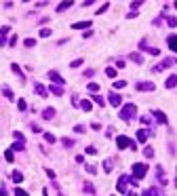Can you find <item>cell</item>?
<instances>
[{"instance_id": "6da1fadb", "label": "cell", "mask_w": 177, "mask_h": 196, "mask_svg": "<svg viewBox=\"0 0 177 196\" xmlns=\"http://www.w3.org/2000/svg\"><path fill=\"white\" fill-rule=\"evenodd\" d=\"M135 116H137V108H135L133 104L122 105V110H120V118H122V120H127V122H129V120H133Z\"/></svg>"}, {"instance_id": "7a4b0ae2", "label": "cell", "mask_w": 177, "mask_h": 196, "mask_svg": "<svg viewBox=\"0 0 177 196\" xmlns=\"http://www.w3.org/2000/svg\"><path fill=\"white\" fill-rule=\"evenodd\" d=\"M145 173H148V164H139V162H137V164H133V175H131V177H133V179H135V181H139V179H143V177H145Z\"/></svg>"}, {"instance_id": "3957f363", "label": "cell", "mask_w": 177, "mask_h": 196, "mask_svg": "<svg viewBox=\"0 0 177 196\" xmlns=\"http://www.w3.org/2000/svg\"><path fill=\"white\" fill-rule=\"evenodd\" d=\"M116 146L120 148V150H124V148H131V150H137V146L131 141L129 137H122V135H118L116 137Z\"/></svg>"}, {"instance_id": "277c9868", "label": "cell", "mask_w": 177, "mask_h": 196, "mask_svg": "<svg viewBox=\"0 0 177 196\" xmlns=\"http://www.w3.org/2000/svg\"><path fill=\"white\" fill-rule=\"evenodd\" d=\"M135 89L137 91H156V84L154 82H137Z\"/></svg>"}, {"instance_id": "5b68a950", "label": "cell", "mask_w": 177, "mask_h": 196, "mask_svg": "<svg viewBox=\"0 0 177 196\" xmlns=\"http://www.w3.org/2000/svg\"><path fill=\"white\" fill-rule=\"evenodd\" d=\"M139 46H141L143 51H148L150 55H160V49H158V46H148V45H145V40H141Z\"/></svg>"}, {"instance_id": "8992f818", "label": "cell", "mask_w": 177, "mask_h": 196, "mask_svg": "<svg viewBox=\"0 0 177 196\" xmlns=\"http://www.w3.org/2000/svg\"><path fill=\"white\" fill-rule=\"evenodd\" d=\"M175 63V59H165L162 63H158V66H154V72H162L165 68H169V66H173Z\"/></svg>"}, {"instance_id": "52a82bcc", "label": "cell", "mask_w": 177, "mask_h": 196, "mask_svg": "<svg viewBox=\"0 0 177 196\" xmlns=\"http://www.w3.org/2000/svg\"><path fill=\"white\" fill-rule=\"evenodd\" d=\"M48 78L53 80V84L57 82V87H61V84H63V78L59 76V74H57V72H55V70H51V72H48Z\"/></svg>"}, {"instance_id": "ba28073f", "label": "cell", "mask_w": 177, "mask_h": 196, "mask_svg": "<svg viewBox=\"0 0 177 196\" xmlns=\"http://www.w3.org/2000/svg\"><path fill=\"white\" fill-rule=\"evenodd\" d=\"M152 116L156 118V120H158V122H160V125H166V122H169V120H166V116L162 114L160 110H152Z\"/></svg>"}, {"instance_id": "9c48e42d", "label": "cell", "mask_w": 177, "mask_h": 196, "mask_svg": "<svg viewBox=\"0 0 177 196\" xmlns=\"http://www.w3.org/2000/svg\"><path fill=\"white\" fill-rule=\"evenodd\" d=\"M110 104L114 105V108H118V105L122 104V97H120L118 93H110Z\"/></svg>"}, {"instance_id": "30bf717a", "label": "cell", "mask_w": 177, "mask_h": 196, "mask_svg": "<svg viewBox=\"0 0 177 196\" xmlns=\"http://www.w3.org/2000/svg\"><path fill=\"white\" fill-rule=\"evenodd\" d=\"M42 118H44V120L55 118V108H44V110H42Z\"/></svg>"}, {"instance_id": "8fae6325", "label": "cell", "mask_w": 177, "mask_h": 196, "mask_svg": "<svg viewBox=\"0 0 177 196\" xmlns=\"http://www.w3.org/2000/svg\"><path fill=\"white\" fill-rule=\"evenodd\" d=\"M34 91H36V95H40V97H47V95H48L47 89H44L40 82H36V84H34Z\"/></svg>"}, {"instance_id": "7c38bea8", "label": "cell", "mask_w": 177, "mask_h": 196, "mask_svg": "<svg viewBox=\"0 0 177 196\" xmlns=\"http://www.w3.org/2000/svg\"><path fill=\"white\" fill-rule=\"evenodd\" d=\"M89 25H93L91 21H78V23H72L74 30H89Z\"/></svg>"}, {"instance_id": "4fadbf2b", "label": "cell", "mask_w": 177, "mask_h": 196, "mask_svg": "<svg viewBox=\"0 0 177 196\" xmlns=\"http://www.w3.org/2000/svg\"><path fill=\"white\" fill-rule=\"evenodd\" d=\"M166 42H169V49L175 53V49H177V38H175V34H171L169 38H166Z\"/></svg>"}, {"instance_id": "5bb4252c", "label": "cell", "mask_w": 177, "mask_h": 196, "mask_svg": "<svg viewBox=\"0 0 177 196\" xmlns=\"http://www.w3.org/2000/svg\"><path fill=\"white\" fill-rule=\"evenodd\" d=\"M148 135H150V131H145V129H141V131H137V139H139V143H143V141L148 139Z\"/></svg>"}, {"instance_id": "9a60e30c", "label": "cell", "mask_w": 177, "mask_h": 196, "mask_svg": "<svg viewBox=\"0 0 177 196\" xmlns=\"http://www.w3.org/2000/svg\"><path fill=\"white\" fill-rule=\"evenodd\" d=\"M11 179L15 181V184H19V181H23V173H21V171H13Z\"/></svg>"}, {"instance_id": "2e32d148", "label": "cell", "mask_w": 177, "mask_h": 196, "mask_svg": "<svg viewBox=\"0 0 177 196\" xmlns=\"http://www.w3.org/2000/svg\"><path fill=\"white\" fill-rule=\"evenodd\" d=\"M143 196H160V190L154 185V188H150V190H145V192H143Z\"/></svg>"}, {"instance_id": "e0dca14e", "label": "cell", "mask_w": 177, "mask_h": 196, "mask_svg": "<svg viewBox=\"0 0 177 196\" xmlns=\"http://www.w3.org/2000/svg\"><path fill=\"white\" fill-rule=\"evenodd\" d=\"M175 84H177V78H175V74H173V76L166 78V89H175Z\"/></svg>"}, {"instance_id": "ac0fdd59", "label": "cell", "mask_w": 177, "mask_h": 196, "mask_svg": "<svg viewBox=\"0 0 177 196\" xmlns=\"http://www.w3.org/2000/svg\"><path fill=\"white\" fill-rule=\"evenodd\" d=\"M48 91L53 93V95H57V97H61V95H63V87H55V84H53Z\"/></svg>"}, {"instance_id": "d6986e66", "label": "cell", "mask_w": 177, "mask_h": 196, "mask_svg": "<svg viewBox=\"0 0 177 196\" xmlns=\"http://www.w3.org/2000/svg\"><path fill=\"white\" fill-rule=\"evenodd\" d=\"M80 108H82L84 112H91V110H93V104H91V101H86V99H84V101H80Z\"/></svg>"}, {"instance_id": "ffe728a7", "label": "cell", "mask_w": 177, "mask_h": 196, "mask_svg": "<svg viewBox=\"0 0 177 196\" xmlns=\"http://www.w3.org/2000/svg\"><path fill=\"white\" fill-rule=\"evenodd\" d=\"M11 70H13V72H15V74H19V76H21V80H25L23 72H21V68H19V66H17V63H13V66H11Z\"/></svg>"}, {"instance_id": "44dd1931", "label": "cell", "mask_w": 177, "mask_h": 196, "mask_svg": "<svg viewBox=\"0 0 177 196\" xmlns=\"http://www.w3.org/2000/svg\"><path fill=\"white\" fill-rule=\"evenodd\" d=\"M129 59H133V61H135V63H139V66L143 63V57H141V55H137V53H133V55H129Z\"/></svg>"}, {"instance_id": "7402d4cb", "label": "cell", "mask_w": 177, "mask_h": 196, "mask_svg": "<svg viewBox=\"0 0 177 196\" xmlns=\"http://www.w3.org/2000/svg\"><path fill=\"white\" fill-rule=\"evenodd\" d=\"M72 6V0H68V2H61V4H57V11H65V9H70Z\"/></svg>"}, {"instance_id": "603a6c76", "label": "cell", "mask_w": 177, "mask_h": 196, "mask_svg": "<svg viewBox=\"0 0 177 196\" xmlns=\"http://www.w3.org/2000/svg\"><path fill=\"white\" fill-rule=\"evenodd\" d=\"M112 169H114V164H112V160H103V171H106V173H110Z\"/></svg>"}, {"instance_id": "cb8c5ba5", "label": "cell", "mask_w": 177, "mask_h": 196, "mask_svg": "<svg viewBox=\"0 0 177 196\" xmlns=\"http://www.w3.org/2000/svg\"><path fill=\"white\" fill-rule=\"evenodd\" d=\"M106 76L107 78H116V70L114 68H106Z\"/></svg>"}, {"instance_id": "d4e9b609", "label": "cell", "mask_w": 177, "mask_h": 196, "mask_svg": "<svg viewBox=\"0 0 177 196\" xmlns=\"http://www.w3.org/2000/svg\"><path fill=\"white\" fill-rule=\"evenodd\" d=\"M143 156H145V158H152V156H154V150L150 148V146H148V148H143Z\"/></svg>"}, {"instance_id": "484cf974", "label": "cell", "mask_w": 177, "mask_h": 196, "mask_svg": "<svg viewBox=\"0 0 177 196\" xmlns=\"http://www.w3.org/2000/svg\"><path fill=\"white\" fill-rule=\"evenodd\" d=\"M2 93H4V97H6V99H13V91L9 89V87H2Z\"/></svg>"}, {"instance_id": "4316f807", "label": "cell", "mask_w": 177, "mask_h": 196, "mask_svg": "<svg viewBox=\"0 0 177 196\" xmlns=\"http://www.w3.org/2000/svg\"><path fill=\"white\" fill-rule=\"evenodd\" d=\"M23 148H25V143H21V141H15V143H13V152L23 150Z\"/></svg>"}, {"instance_id": "83f0119b", "label": "cell", "mask_w": 177, "mask_h": 196, "mask_svg": "<svg viewBox=\"0 0 177 196\" xmlns=\"http://www.w3.org/2000/svg\"><path fill=\"white\" fill-rule=\"evenodd\" d=\"M44 139H47L48 143H55V141H57V139H55V135H53V133H44Z\"/></svg>"}, {"instance_id": "f1b7e54d", "label": "cell", "mask_w": 177, "mask_h": 196, "mask_svg": "<svg viewBox=\"0 0 177 196\" xmlns=\"http://www.w3.org/2000/svg\"><path fill=\"white\" fill-rule=\"evenodd\" d=\"M124 87H127V82H124V80H116V82H114V89H124Z\"/></svg>"}, {"instance_id": "f546056e", "label": "cell", "mask_w": 177, "mask_h": 196, "mask_svg": "<svg viewBox=\"0 0 177 196\" xmlns=\"http://www.w3.org/2000/svg\"><path fill=\"white\" fill-rule=\"evenodd\" d=\"M15 139H17V141H21V143H25V137H23V133H19V131H15Z\"/></svg>"}, {"instance_id": "4dcf8cb0", "label": "cell", "mask_w": 177, "mask_h": 196, "mask_svg": "<svg viewBox=\"0 0 177 196\" xmlns=\"http://www.w3.org/2000/svg\"><path fill=\"white\" fill-rule=\"evenodd\" d=\"M89 91H91V93L95 95V93L99 91V84H95V82H91V84H89Z\"/></svg>"}, {"instance_id": "1f68e13d", "label": "cell", "mask_w": 177, "mask_h": 196, "mask_svg": "<svg viewBox=\"0 0 177 196\" xmlns=\"http://www.w3.org/2000/svg\"><path fill=\"white\" fill-rule=\"evenodd\" d=\"M40 36H42V38H48V36H51V30H48V28H42V30H40Z\"/></svg>"}, {"instance_id": "d6a6232c", "label": "cell", "mask_w": 177, "mask_h": 196, "mask_svg": "<svg viewBox=\"0 0 177 196\" xmlns=\"http://www.w3.org/2000/svg\"><path fill=\"white\" fill-rule=\"evenodd\" d=\"M4 158H6V162H13V150H6V152H4Z\"/></svg>"}, {"instance_id": "836d02e7", "label": "cell", "mask_w": 177, "mask_h": 196, "mask_svg": "<svg viewBox=\"0 0 177 196\" xmlns=\"http://www.w3.org/2000/svg\"><path fill=\"white\" fill-rule=\"evenodd\" d=\"M23 45H25V46H34V45H36V40H34V38H25Z\"/></svg>"}, {"instance_id": "e575fe53", "label": "cell", "mask_w": 177, "mask_h": 196, "mask_svg": "<svg viewBox=\"0 0 177 196\" xmlns=\"http://www.w3.org/2000/svg\"><path fill=\"white\" fill-rule=\"evenodd\" d=\"M17 108H19V110H21V112H23L25 108H27V104H25L23 99H19V101H17Z\"/></svg>"}, {"instance_id": "d590c367", "label": "cell", "mask_w": 177, "mask_h": 196, "mask_svg": "<svg viewBox=\"0 0 177 196\" xmlns=\"http://www.w3.org/2000/svg\"><path fill=\"white\" fill-rule=\"evenodd\" d=\"M0 32H2V38H4V36L11 32V28H9V25H2V28H0Z\"/></svg>"}, {"instance_id": "8d00e7d4", "label": "cell", "mask_w": 177, "mask_h": 196, "mask_svg": "<svg viewBox=\"0 0 177 196\" xmlns=\"http://www.w3.org/2000/svg\"><path fill=\"white\" fill-rule=\"evenodd\" d=\"M93 99H95V101H97V104H99V105H103V104H106V101H103V97H101V95H93Z\"/></svg>"}, {"instance_id": "74e56055", "label": "cell", "mask_w": 177, "mask_h": 196, "mask_svg": "<svg viewBox=\"0 0 177 196\" xmlns=\"http://www.w3.org/2000/svg\"><path fill=\"white\" fill-rule=\"evenodd\" d=\"M15 196H27V192L21 190V188H17V190H15Z\"/></svg>"}, {"instance_id": "f35d334b", "label": "cell", "mask_w": 177, "mask_h": 196, "mask_svg": "<svg viewBox=\"0 0 177 196\" xmlns=\"http://www.w3.org/2000/svg\"><path fill=\"white\" fill-rule=\"evenodd\" d=\"M63 146H65V148H72V146H74V141H72V139H63Z\"/></svg>"}, {"instance_id": "ab89813d", "label": "cell", "mask_w": 177, "mask_h": 196, "mask_svg": "<svg viewBox=\"0 0 177 196\" xmlns=\"http://www.w3.org/2000/svg\"><path fill=\"white\" fill-rule=\"evenodd\" d=\"M78 66H82V59H74L72 61V68H78Z\"/></svg>"}, {"instance_id": "60d3db41", "label": "cell", "mask_w": 177, "mask_h": 196, "mask_svg": "<svg viewBox=\"0 0 177 196\" xmlns=\"http://www.w3.org/2000/svg\"><path fill=\"white\" fill-rule=\"evenodd\" d=\"M166 21H169V25H171V28H175V17H166Z\"/></svg>"}, {"instance_id": "b9f144b4", "label": "cell", "mask_w": 177, "mask_h": 196, "mask_svg": "<svg viewBox=\"0 0 177 196\" xmlns=\"http://www.w3.org/2000/svg\"><path fill=\"white\" fill-rule=\"evenodd\" d=\"M107 6H110V4H107V2H106V4H103V6H101V9H97V15H101V13H103V11H106V9H107Z\"/></svg>"}, {"instance_id": "7bdbcfd3", "label": "cell", "mask_w": 177, "mask_h": 196, "mask_svg": "<svg viewBox=\"0 0 177 196\" xmlns=\"http://www.w3.org/2000/svg\"><path fill=\"white\" fill-rule=\"evenodd\" d=\"M15 45H17V36H13L11 40H9V46H15Z\"/></svg>"}, {"instance_id": "ee69618b", "label": "cell", "mask_w": 177, "mask_h": 196, "mask_svg": "<svg viewBox=\"0 0 177 196\" xmlns=\"http://www.w3.org/2000/svg\"><path fill=\"white\" fill-rule=\"evenodd\" d=\"M44 171H47V175L51 177V179H55V171H51V169H44Z\"/></svg>"}, {"instance_id": "f6af8a7d", "label": "cell", "mask_w": 177, "mask_h": 196, "mask_svg": "<svg viewBox=\"0 0 177 196\" xmlns=\"http://www.w3.org/2000/svg\"><path fill=\"white\" fill-rule=\"evenodd\" d=\"M32 131H34V133H42V129L38 127V125H32Z\"/></svg>"}, {"instance_id": "bcb514c9", "label": "cell", "mask_w": 177, "mask_h": 196, "mask_svg": "<svg viewBox=\"0 0 177 196\" xmlns=\"http://www.w3.org/2000/svg\"><path fill=\"white\" fill-rule=\"evenodd\" d=\"M86 171H89V173L93 175V173H95V167H93V164H86Z\"/></svg>"}, {"instance_id": "7dc6e473", "label": "cell", "mask_w": 177, "mask_h": 196, "mask_svg": "<svg viewBox=\"0 0 177 196\" xmlns=\"http://www.w3.org/2000/svg\"><path fill=\"white\" fill-rule=\"evenodd\" d=\"M0 196H9V194H6V188H4V185L0 188Z\"/></svg>"}, {"instance_id": "c3c4849f", "label": "cell", "mask_w": 177, "mask_h": 196, "mask_svg": "<svg viewBox=\"0 0 177 196\" xmlns=\"http://www.w3.org/2000/svg\"><path fill=\"white\" fill-rule=\"evenodd\" d=\"M4 42H6V40H4V38L0 36V46H4Z\"/></svg>"}, {"instance_id": "681fc988", "label": "cell", "mask_w": 177, "mask_h": 196, "mask_svg": "<svg viewBox=\"0 0 177 196\" xmlns=\"http://www.w3.org/2000/svg\"><path fill=\"white\" fill-rule=\"evenodd\" d=\"M129 196H137V194H135V192H129Z\"/></svg>"}]
</instances>
